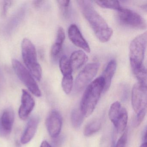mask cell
Returning a JSON list of instances; mask_svg holds the SVG:
<instances>
[{"mask_svg":"<svg viewBox=\"0 0 147 147\" xmlns=\"http://www.w3.org/2000/svg\"><path fill=\"white\" fill-rule=\"evenodd\" d=\"M78 5L84 18L92 27L95 36L102 42H108L112 36L113 30L105 19L87 1H78Z\"/></svg>","mask_w":147,"mask_h":147,"instance_id":"6da1fadb","label":"cell"},{"mask_svg":"<svg viewBox=\"0 0 147 147\" xmlns=\"http://www.w3.org/2000/svg\"><path fill=\"white\" fill-rule=\"evenodd\" d=\"M105 81L102 76L96 78L87 86L81 100L80 110L85 117L92 114L95 109L102 93Z\"/></svg>","mask_w":147,"mask_h":147,"instance_id":"7a4b0ae2","label":"cell"},{"mask_svg":"<svg viewBox=\"0 0 147 147\" xmlns=\"http://www.w3.org/2000/svg\"><path fill=\"white\" fill-rule=\"evenodd\" d=\"M22 57L29 72L40 81L42 78V69L38 62L36 51L34 45L27 38H24L21 44Z\"/></svg>","mask_w":147,"mask_h":147,"instance_id":"3957f363","label":"cell"},{"mask_svg":"<svg viewBox=\"0 0 147 147\" xmlns=\"http://www.w3.org/2000/svg\"><path fill=\"white\" fill-rule=\"evenodd\" d=\"M147 32L137 36L133 39L129 46L130 63L132 70L144 65L143 61L147 46Z\"/></svg>","mask_w":147,"mask_h":147,"instance_id":"277c9868","label":"cell"},{"mask_svg":"<svg viewBox=\"0 0 147 147\" xmlns=\"http://www.w3.org/2000/svg\"><path fill=\"white\" fill-rule=\"evenodd\" d=\"M13 67L20 80L27 87L29 91L35 96L42 95L41 90L29 70L18 60H12Z\"/></svg>","mask_w":147,"mask_h":147,"instance_id":"5b68a950","label":"cell"},{"mask_svg":"<svg viewBox=\"0 0 147 147\" xmlns=\"http://www.w3.org/2000/svg\"><path fill=\"white\" fill-rule=\"evenodd\" d=\"M117 19L121 24L137 30H144L147 28L146 20L134 11L122 7L118 11Z\"/></svg>","mask_w":147,"mask_h":147,"instance_id":"8992f818","label":"cell"},{"mask_svg":"<svg viewBox=\"0 0 147 147\" xmlns=\"http://www.w3.org/2000/svg\"><path fill=\"white\" fill-rule=\"evenodd\" d=\"M99 67L98 63H89L85 66L76 79L75 87L76 91L80 92L91 83L97 75Z\"/></svg>","mask_w":147,"mask_h":147,"instance_id":"52a82bcc","label":"cell"},{"mask_svg":"<svg viewBox=\"0 0 147 147\" xmlns=\"http://www.w3.org/2000/svg\"><path fill=\"white\" fill-rule=\"evenodd\" d=\"M131 103L132 108L136 113L147 108V85L138 82L134 85L131 90Z\"/></svg>","mask_w":147,"mask_h":147,"instance_id":"ba28073f","label":"cell"},{"mask_svg":"<svg viewBox=\"0 0 147 147\" xmlns=\"http://www.w3.org/2000/svg\"><path fill=\"white\" fill-rule=\"evenodd\" d=\"M62 124V117L60 113L55 110L52 111L46 121L47 130L51 137L56 138L60 135Z\"/></svg>","mask_w":147,"mask_h":147,"instance_id":"9c48e42d","label":"cell"},{"mask_svg":"<svg viewBox=\"0 0 147 147\" xmlns=\"http://www.w3.org/2000/svg\"><path fill=\"white\" fill-rule=\"evenodd\" d=\"M35 105L34 99L25 89L22 90L21 104L19 110V116L21 119L26 120L32 111Z\"/></svg>","mask_w":147,"mask_h":147,"instance_id":"30bf717a","label":"cell"},{"mask_svg":"<svg viewBox=\"0 0 147 147\" xmlns=\"http://www.w3.org/2000/svg\"><path fill=\"white\" fill-rule=\"evenodd\" d=\"M68 34L69 38L75 45L82 49L88 53L90 52L91 50L89 45L83 37L76 25L72 24L69 26Z\"/></svg>","mask_w":147,"mask_h":147,"instance_id":"8fae6325","label":"cell"},{"mask_svg":"<svg viewBox=\"0 0 147 147\" xmlns=\"http://www.w3.org/2000/svg\"><path fill=\"white\" fill-rule=\"evenodd\" d=\"M38 124V118L36 116L32 117L29 120L24 132L21 137L20 142L23 144L29 143L35 136Z\"/></svg>","mask_w":147,"mask_h":147,"instance_id":"7c38bea8","label":"cell"},{"mask_svg":"<svg viewBox=\"0 0 147 147\" xmlns=\"http://www.w3.org/2000/svg\"><path fill=\"white\" fill-rule=\"evenodd\" d=\"M117 68V62L114 60H112L108 63L101 76L105 81L104 92H106L110 88L112 80L115 74Z\"/></svg>","mask_w":147,"mask_h":147,"instance_id":"4fadbf2b","label":"cell"},{"mask_svg":"<svg viewBox=\"0 0 147 147\" xmlns=\"http://www.w3.org/2000/svg\"><path fill=\"white\" fill-rule=\"evenodd\" d=\"M88 59L87 55L83 51H74L69 59L73 70H77L81 67L87 61Z\"/></svg>","mask_w":147,"mask_h":147,"instance_id":"5bb4252c","label":"cell"},{"mask_svg":"<svg viewBox=\"0 0 147 147\" xmlns=\"http://www.w3.org/2000/svg\"><path fill=\"white\" fill-rule=\"evenodd\" d=\"M14 121V113L13 110L9 108L3 112L1 119V126L3 130L7 133L11 131Z\"/></svg>","mask_w":147,"mask_h":147,"instance_id":"9a60e30c","label":"cell"},{"mask_svg":"<svg viewBox=\"0 0 147 147\" xmlns=\"http://www.w3.org/2000/svg\"><path fill=\"white\" fill-rule=\"evenodd\" d=\"M122 107L121 104L117 101L113 102L110 107L109 117L114 126L116 125L117 121L120 116Z\"/></svg>","mask_w":147,"mask_h":147,"instance_id":"2e32d148","label":"cell"},{"mask_svg":"<svg viewBox=\"0 0 147 147\" xmlns=\"http://www.w3.org/2000/svg\"><path fill=\"white\" fill-rule=\"evenodd\" d=\"M128 120V114L126 109L122 107L120 116L117 121L115 127L118 133L123 132L126 129Z\"/></svg>","mask_w":147,"mask_h":147,"instance_id":"e0dca14e","label":"cell"},{"mask_svg":"<svg viewBox=\"0 0 147 147\" xmlns=\"http://www.w3.org/2000/svg\"><path fill=\"white\" fill-rule=\"evenodd\" d=\"M101 122L98 119H94L89 122L85 126L84 129V136H90L98 132L101 128Z\"/></svg>","mask_w":147,"mask_h":147,"instance_id":"ac0fdd59","label":"cell"},{"mask_svg":"<svg viewBox=\"0 0 147 147\" xmlns=\"http://www.w3.org/2000/svg\"><path fill=\"white\" fill-rule=\"evenodd\" d=\"M85 117L81 111L80 108H75L71 113V121L72 125L75 129L80 127Z\"/></svg>","mask_w":147,"mask_h":147,"instance_id":"d6986e66","label":"cell"},{"mask_svg":"<svg viewBox=\"0 0 147 147\" xmlns=\"http://www.w3.org/2000/svg\"><path fill=\"white\" fill-rule=\"evenodd\" d=\"M60 70L63 76L72 75L73 70L69 59L66 55L61 57L59 61Z\"/></svg>","mask_w":147,"mask_h":147,"instance_id":"ffe728a7","label":"cell"},{"mask_svg":"<svg viewBox=\"0 0 147 147\" xmlns=\"http://www.w3.org/2000/svg\"><path fill=\"white\" fill-rule=\"evenodd\" d=\"M96 4L100 7L119 11L122 8L117 1H96Z\"/></svg>","mask_w":147,"mask_h":147,"instance_id":"44dd1931","label":"cell"},{"mask_svg":"<svg viewBox=\"0 0 147 147\" xmlns=\"http://www.w3.org/2000/svg\"><path fill=\"white\" fill-rule=\"evenodd\" d=\"M61 85L64 92L67 94H69L72 91L74 86V78L72 75L63 76Z\"/></svg>","mask_w":147,"mask_h":147,"instance_id":"7402d4cb","label":"cell"},{"mask_svg":"<svg viewBox=\"0 0 147 147\" xmlns=\"http://www.w3.org/2000/svg\"><path fill=\"white\" fill-rule=\"evenodd\" d=\"M132 72L138 80V82L147 85V71L144 65L132 70Z\"/></svg>","mask_w":147,"mask_h":147,"instance_id":"603a6c76","label":"cell"},{"mask_svg":"<svg viewBox=\"0 0 147 147\" xmlns=\"http://www.w3.org/2000/svg\"><path fill=\"white\" fill-rule=\"evenodd\" d=\"M147 108H144L137 113L136 117L135 120V126H139L143 121L146 113Z\"/></svg>","mask_w":147,"mask_h":147,"instance_id":"cb8c5ba5","label":"cell"},{"mask_svg":"<svg viewBox=\"0 0 147 147\" xmlns=\"http://www.w3.org/2000/svg\"><path fill=\"white\" fill-rule=\"evenodd\" d=\"M65 37L66 36L64 29L62 27H59L57 30L55 42L63 45L65 40Z\"/></svg>","mask_w":147,"mask_h":147,"instance_id":"d4e9b609","label":"cell"},{"mask_svg":"<svg viewBox=\"0 0 147 147\" xmlns=\"http://www.w3.org/2000/svg\"><path fill=\"white\" fill-rule=\"evenodd\" d=\"M128 132L125 130L122 134L120 138L118 139L115 147H125L127 142Z\"/></svg>","mask_w":147,"mask_h":147,"instance_id":"484cf974","label":"cell"},{"mask_svg":"<svg viewBox=\"0 0 147 147\" xmlns=\"http://www.w3.org/2000/svg\"><path fill=\"white\" fill-rule=\"evenodd\" d=\"M62 45L60 44L55 42L51 49V55L53 57L57 56L60 54L62 48Z\"/></svg>","mask_w":147,"mask_h":147,"instance_id":"4316f807","label":"cell"},{"mask_svg":"<svg viewBox=\"0 0 147 147\" xmlns=\"http://www.w3.org/2000/svg\"><path fill=\"white\" fill-rule=\"evenodd\" d=\"M12 4V1H5L3 4V7H2V13L3 15L6 14L7 12L8 11V9L11 7Z\"/></svg>","mask_w":147,"mask_h":147,"instance_id":"83f0119b","label":"cell"},{"mask_svg":"<svg viewBox=\"0 0 147 147\" xmlns=\"http://www.w3.org/2000/svg\"><path fill=\"white\" fill-rule=\"evenodd\" d=\"M57 2H58L60 7L65 9L68 7L70 4V1L68 0H60L57 1Z\"/></svg>","mask_w":147,"mask_h":147,"instance_id":"f1b7e54d","label":"cell"},{"mask_svg":"<svg viewBox=\"0 0 147 147\" xmlns=\"http://www.w3.org/2000/svg\"><path fill=\"white\" fill-rule=\"evenodd\" d=\"M40 147H52V146L47 141H44L41 144Z\"/></svg>","mask_w":147,"mask_h":147,"instance_id":"f546056e","label":"cell"},{"mask_svg":"<svg viewBox=\"0 0 147 147\" xmlns=\"http://www.w3.org/2000/svg\"><path fill=\"white\" fill-rule=\"evenodd\" d=\"M140 147H147V142H144L140 146Z\"/></svg>","mask_w":147,"mask_h":147,"instance_id":"4dcf8cb0","label":"cell"}]
</instances>
